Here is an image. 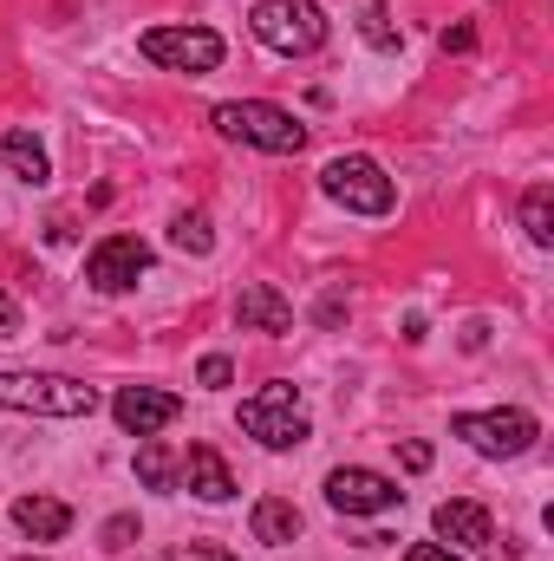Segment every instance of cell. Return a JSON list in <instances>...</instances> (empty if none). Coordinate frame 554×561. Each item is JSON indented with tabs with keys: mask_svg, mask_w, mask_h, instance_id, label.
Instances as JSON below:
<instances>
[{
	"mask_svg": "<svg viewBox=\"0 0 554 561\" xmlns=\"http://www.w3.org/2000/svg\"><path fill=\"white\" fill-rule=\"evenodd\" d=\"M320 190L339 203V209H353V216H385L392 209V176L372 163V157H333L326 170H320Z\"/></svg>",
	"mask_w": 554,
	"mask_h": 561,
	"instance_id": "cell-5",
	"label": "cell"
},
{
	"mask_svg": "<svg viewBox=\"0 0 554 561\" xmlns=\"http://www.w3.org/2000/svg\"><path fill=\"white\" fill-rule=\"evenodd\" d=\"M399 457H405V470H430V444H405V450H399Z\"/></svg>",
	"mask_w": 554,
	"mask_h": 561,
	"instance_id": "cell-24",
	"label": "cell"
},
{
	"mask_svg": "<svg viewBox=\"0 0 554 561\" xmlns=\"http://www.w3.org/2000/svg\"><path fill=\"white\" fill-rule=\"evenodd\" d=\"M189 561H235V556H229V549H216V542H196V549H189Z\"/></svg>",
	"mask_w": 554,
	"mask_h": 561,
	"instance_id": "cell-27",
	"label": "cell"
},
{
	"mask_svg": "<svg viewBox=\"0 0 554 561\" xmlns=\"http://www.w3.org/2000/svg\"><path fill=\"white\" fill-rule=\"evenodd\" d=\"M326 503H333L339 516H385V510L405 503V490H399L392 477L366 470V463H339V470L326 477Z\"/></svg>",
	"mask_w": 554,
	"mask_h": 561,
	"instance_id": "cell-8",
	"label": "cell"
},
{
	"mask_svg": "<svg viewBox=\"0 0 554 561\" xmlns=\"http://www.w3.org/2000/svg\"><path fill=\"white\" fill-rule=\"evenodd\" d=\"M437 536L443 549H470V556H496V523L483 503H437Z\"/></svg>",
	"mask_w": 554,
	"mask_h": 561,
	"instance_id": "cell-11",
	"label": "cell"
},
{
	"mask_svg": "<svg viewBox=\"0 0 554 561\" xmlns=\"http://www.w3.org/2000/svg\"><path fill=\"white\" fill-rule=\"evenodd\" d=\"M450 431L470 444V450H483V457H522L535 437H542V424L535 412H463V419H450Z\"/></svg>",
	"mask_w": 554,
	"mask_h": 561,
	"instance_id": "cell-7",
	"label": "cell"
},
{
	"mask_svg": "<svg viewBox=\"0 0 554 561\" xmlns=\"http://www.w3.org/2000/svg\"><path fill=\"white\" fill-rule=\"evenodd\" d=\"M196 379H203V386H209V392H222V386H229V379H235V366H229V359H222V353H209V359H203V366H196Z\"/></svg>",
	"mask_w": 554,
	"mask_h": 561,
	"instance_id": "cell-21",
	"label": "cell"
},
{
	"mask_svg": "<svg viewBox=\"0 0 554 561\" xmlns=\"http://www.w3.org/2000/svg\"><path fill=\"white\" fill-rule=\"evenodd\" d=\"M138 477H143V490H170V483H176V457H170L157 437L138 450Z\"/></svg>",
	"mask_w": 554,
	"mask_h": 561,
	"instance_id": "cell-19",
	"label": "cell"
},
{
	"mask_svg": "<svg viewBox=\"0 0 554 561\" xmlns=\"http://www.w3.org/2000/svg\"><path fill=\"white\" fill-rule=\"evenodd\" d=\"M13 333H20V307L0 294V340H13Z\"/></svg>",
	"mask_w": 554,
	"mask_h": 561,
	"instance_id": "cell-26",
	"label": "cell"
},
{
	"mask_svg": "<svg viewBox=\"0 0 554 561\" xmlns=\"http://www.w3.org/2000/svg\"><path fill=\"white\" fill-rule=\"evenodd\" d=\"M170 242H176L183 255H209V249H216V236H209V216H203V209H183V216L170 222Z\"/></svg>",
	"mask_w": 554,
	"mask_h": 561,
	"instance_id": "cell-18",
	"label": "cell"
},
{
	"mask_svg": "<svg viewBox=\"0 0 554 561\" xmlns=\"http://www.w3.org/2000/svg\"><path fill=\"white\" fill-rule=\"evenodd\" d=\"M143 268H150V249H143L138 236H105V242L85 255V280H92L99 294H125Z\"/></svg>",
	"mask_w": 554,
	"mask_h": 561,
	"instance_id": "cell-9",
	"label": "cell"
},
{
	"mask_svg": "<svg viewBox=\"0 0 554 561\" xmlns=\"http://www.w3.org/2000/svg\"><path fill=\"white\" fill-rule=\"evenodd\" d=\"M293 536H300V510H293L287 496H262V503H255V542L287 549Z\"/></svg>",
	"mask_w": 554,
	"mask_h": 561,
	"instance_id": "cell-16",
	"label": "cell"
},
{
	"mask_svg": "<svg viewBox=\"0 0 554 561\" xmlns=\"http://www.w3.org/2000/svg\"><path fill=\"white\" fill-rule=\"evenodd\" d=\"M183 483H189L203 503H229V496H235V477H229V463H222L216 444H189V457H183Z\"/></svg>",
	"mask_w": 554,
	"mask_h": 561,
	"instance_id": "cell-12",
	"label": "cell"
},
{
	"mask_svg": "<svg viewBox=\"0 0 554 561\" xmlns=\"http://www.w3.org/2000/svg\"><path fill=\"white\" fill-rule=\"evenodd\" d=\"M0 405L7 412H39V419H92L99 392L59 373H0Z\"/></svg>",
	"mask_w": 554,
	"mask_h": 561,
	"instance_id": "cell-2",
	"label": "cell"
},
{
	"mask_svg": "<svg viewBox=\"0 0 554 561\" xmlns=\"http://www.w3.org/2000/svg\"><path fill=\"white\" fill-rule=\"evenodd\" d=\"M216 131L229 144H255V150H275V157H293L307 150V125L293 112H280L268 99H229L216 105Z\"/></svg>",
	"mask_w": 554,
	"mask_h": 561,
	"instance_id": "cell-1",
	"label": "cell"
},
{
	"mask_svg": "<svg viewBox=\"0 0 554 561\" xmlns=\"http://www.w3.org/2000/svg\"><path fill=\"white\" fill-rule=\"evenodd\" d=\"M522 229H529V242H535V249H549V242H554V190H549V183H535V190L522 196Z\"/></svg>",
	"mask_w": 554,
	"mask_h": 561,
	"instance_id": "cell-17",
	"label": "cell"
},
{
	"mask_svg": "<svg viewBox=\"0 0 554 561\" xmlns=\"http://www.w3.org/2000/svg\"><path fill=\"white\" fill-rule=\"evenodd\" d=\"M242 431L255 437V444H268V450H293V444H307V412H300V392L293 386H262L255 399H242Z\"/></svg>",
	"mask_w": 554,
	"mask_h": 561,
	"instance_id": "cell-6",
	"label": "cell"
},
{
	"mask_svg": "<svg viewBox=\"0 0 554 561\" xmlns=\"http://www.w3.org/2000/svg\"><path fill=\"white\" fill-rule=\"evenodd\" d=\"M13 523H20L33 542H59V536L72 529V510H66L59 496H20V503H13Z\"/></svg>",
	"mask_w": 554,
	"mask_h": 561,
	"instance_id": "cell-14",
	"label": "cell"
},
{
	"mask_svg": "<svg viewBox=\"0 0 554 561\" xmlns=\"http://www.w3.org/2000/svg\"><path fill=\"white\" fill-rule=\"evenodd\" d=\"M138 53L150 59V66H163V72L203 79V72L222 66V33H216V26H150V33L138 39Z\"/></svg>",
	"mask_w": 554,
	"mask_h": 561,
	"instance_id": "cell-4",
	"label": "cell"
},
{
	"mask_svg": "<svg viewBox=\"0 0 554 561\" xmlns=\"http://www.w3.org/2000/svg\"><path fill=\"white\" fill-rule=\"evenodd\" d=\"M235 313H242V327H255V333H293V307L280 300V287H268V280H249L242 300H235Z\"/></svg>",
	"mask_w": 554,
	"mask_h": 561,
	"instance_id": "cell-13",
	"label": "cell"
},
{
	"mask_svg": "<svg viewBox=\"0 0 554 561\" xmlns=\"http://www.w3.org/2000/svg\"><path fill=\"white\" fill-rule=\"evenodd\" d=\"M131 536H138V523H131V516H118V523H112V529H105V542H112V549H125V542H131Z\"/></svg>",
	"mask_w": 554,
	"mask_h": 561,
	"instance_id": "cell-25",
	"label": "cell"
},
{
	"mask_svg": "<svg viewBox=\"0 0 554 561\" xmlns=\"http://www.w3.org/2000/svg\"><path fill=\"white\" fill-rule=\"evenodd\" d=\"M255 39L280 53V59H300V53H320L326 46V13L313 0H262L255 7Z\"/></svg>",
	"mask_w": 554,
	"mask_h": 561,
	"instance_id": "cell-3",
	"label": "cell"
},
{
	"mask_svg": "<svg viewBox=\"0 0 554 561\" xmlns=\"http://www.w3.org/2000/svg\"><path fill=\"white\" fill-rule=\"evenodd\" d=\"M20 561H39V556H20Z\"/></svg>",
	"mask_w": 554,
	"mask_h": 561,
	"instance_id": "cell-28",
	"label": "cell"
},
{
	"mask_svg": "<svg viewBox=\"0 0 554 561\" xmlns=\"http://www.w3.org/2000/svg\"><path fill=\"white\" fill-rule=\"evenodd\" d=\"M112 419L125 424L131 437H150V431H163V424L183 419V399H176V392H157V386H125V392L112 399Z\"/></svg>",
	"mask_w": 554,
	"mask_h": 561,
	"instance_id": "cell-10",
	"label": "cell"
},
{
	"mask_svg": "<svg viewBox=\"0 0 554 561\" xmlns=\"http://www.w3.org/2000/svg\"><path fill=\"white\" fill-rule=\"evenodd\" d=\"M405 561H463V556L443 549V542H417V549H405Z\"/></svg>",
	"mask_w": 554,
	"mask_h": 561,
	"instance_id": "cell-22",
	"label": "cell"
},
{
	"mask_svg": "<svg viewBox=\"0 0 554 561\" xmlns=\"http://www.w3.org/2000/svg\"><path fill=\"white\" fill-rule=\"evenodd\" d=\"M470 46H476L470 26H443V53H470Z\"/></svg>",
	"mask_w": 554,
	"mask_h": 561,
	"instance_id": "cell-23",
	"label": "cell"
},
{
	"mask_svg": "<svg viewBox=\"0 0 554 561\" xmlns=\"http://www.w3.org/2000/svg\"><path fill=\"white\" fill-rule=\"evenodd\" d=\"M366 39H372V46H379V53H399V39H405V33H399V26H392V13H385V7H379V0H372V7H366Z\"/></svg>",
	"mask_w": 554,
	"mask_h": 561,
	"instance_id": "cell-20",
	"label": "cell"
},
{
	"mask_svg": "<svg viewBox=\"0 0 554 561\" xmlns=\"http://www.w3.org/2000/svg\"><path fill=\"white\" fill-rule=\"evenodd\" d=\"M0 157H7V170H13L20 183H33V190L53 176V163H46V150H39L33 131H7V138H0Z\"/></svg>",
	"mask_w": 554,
	"mask_h": 561,
	"instance_id": "cell-15",
	"label": "cell"
}]
</instances>
